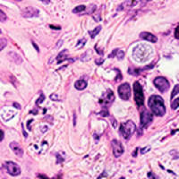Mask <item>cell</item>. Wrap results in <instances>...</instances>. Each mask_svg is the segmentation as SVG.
Listing matches in <instances>:
<instances>
[{
	"instance_id": "obj_28",
	"label": "cell",
	"mask_w": 179,
	"mask_h": 179,
	"mask_svg": "<svg viewBox=\"0 0 179 179\" xmlns=\"http://www.w3.org/2000/svg\"><path fill=\"white\" fill-rule=\"evenodd\" d=\"M50 99H55L57 101H59V99L58 98V96L56 95V94H52V95L50 96Z\"/></svg>"
},
{
	"instance_id": "obj_14",
	"label": "cell",
	"mask_w": 179,
	"mask_h": 179,
	"mask_svg": "<svg viewBox=\"0 0 179 179\" xmlns=\"http://www.w3.org/2000/svg\"><path fill=\"white\" fill-rule=\"evenodd\" d=\"M114 99H115V96H114V93H113V91H107V96L104 98V106H106V105H108V104H111L113 101H114Z\"/></svg>"
},
{
	"instance_id": "obj_10",
	"label": "cell",
	"mask_w": 179,
	"mask_h": 179,
	"mask_svg": "<svg viewBox=\"0 0 179 179\" xmlns=\"http://www.w3.org/2000/svg\"><path fill=\"white\" fill-rule=\"evenodd\" d=\"M111 146H112V150H113V153L116 158H118L124 153V147L122 145V143L117 140H113L111 142Z\"/></svg>"
},
{
	"instance_id": "obj_18",
	"label": "cell",
	"mask_w": 179,
	"mask_h": 179,
	"mask_svg": "<svg viewBox=\"0 0 179 179\" xmlns=\"http://www.w3.org/2000/svg\"><path fill=\"white\" fill-rule=\"evenodd\" d=\"M86 10V6L84 5H80L78 6H76L74 9H73V13H78L83 12Z\"/></svg>"
},
{
	"instance_id": "obj_12",
	"label": "cell",
	"mask_w": 179,
	"mask_h": 179,
	"mask_svg": "<svg viewBox=\"0 0 179 179\" xmlns=\"http://www.w3.org/2000/svg\"><path fill=\"white\" fill-rule=\"evenodd\" d=\"M9 146L12 149V151L14 152L15 155L20 157V158L23 157V155H24V150L22 149V147L18 143H15V142H13V143H10Z\"/></svg>"
},
{
	"instance_id": "obj_35",
	"label": "cell",
	"mask_w": 179,
	"mask_h": 179,
	"mask_svg": "<svg viewBox=\"0 0 179 179\" xmlns=\"http://www.w3.org/2000/svg\"><path fill=\"white\" fill-rule=\"evenodd\" d=\"M107 177V174H106V173H103V174H102L101 176H99V178H101V177Z\"/></svg>"
},
{
	"instance_id": "obj_30",
	"label": "cell",
	"mask_w": 179,
	"mask_h": 179,
	"mask_svg": "<svg viewBox=\"0 0 179 179\" xmlns=\"http://www.w3.org/2000/svg\"><path fill=\"white\" fill-rule=\"evenodd\" d=\"M103 62H104V60H103V59L96 60V64H97V65H101V64H102Z\"/></svg>"
},
{
	"instance_id": "obj_17",
	"label": "cell",
	"mask_w": 179,
	"mask_h": 179,
	"mask_svg": "<svg viewBox=\"0 0 179 179\" xmlns=\"http://www.w3.org/2000/svg\"><path fill=\"white\" fill-rule=\"evenodd\" d=\"M100 31H101V26H100V25H99L98 27H96L94 30H92V31H89L88 32H89V34H90V36H91L92 39H94L96 36L99 33V32H100Z\"/></svg>"
},
{
	"instance_id": "obj_33",
	"label": "cell",
	"mask_w": 179,
	"mask_h": 179,
	"mask_svg": "<svg viewBox=\"0 0 179 179\" xmlns=\"http://www.w3.org/2000/svg\"><path fill=\"white\" fill-rule=\"evenodd\" d=\"M39 1H41L42 3H44V4H46V5H48V4L50 3V0H39Z\"/></svg>"
},
{
	"instance_id": "obj_6",
	"label": "cell",
	"mask_w": 179,
	"mask_h": 179,
	"mask_svg": "<svg viewBox=\"0 0 179 179\" xmlns=\"http://www.w3.org/2000/svg\"><path fill=\"white\" fill-rule=\"evenodd\" d=\"M153 84L156 86V88L162 93L166 92L169 89V83L164 77H157L154 79Z\"/></svg>"
},
{
	"instance_id": "obj_24",
	"label": "cell",
	"mask_w": 179,
	"mask_h": 179,
	"mask_svg": "<svg viewBox=\"0 0 179 179\" xmlns=\"http://www.w3.org/2000/svg\"><path fill=\"white\" fill-rule=\"evenodd\" d=\"M150 150H151V146L145 147V148H143V149H142V151H141V153H142V154H144V153L148 152V151H149Z\"/></svg>"
},
{
	"instance_id": "obj_32",
	"label": "cell",
	"mask_w": 179,
	"mask_h": 179,
	"mask_svg": "<svg viewBox=\"0 0 179 179\" xmlns=\"http://www.w3.org/2000/svg\"><path fill=\"white\" fill-rule=\"evenodd\" d=\"M42 99H44V95H43V94H41V99H38L39 101L37 102V104H39V103H41V102H42Z\"/></svg>"
},
{
	"instance_id": "obj_2",
	"label": "cell",
	"mask_w": 179,
	"mask_h": 179,
	"mask_svg": "<svg viewBox=\"0 0 179 179\" xmlns=\"http://www.w3.org/2000/svg\"><path fill=\"white\" fill-rule=\"evenodd\" d=\"M149 107L151 108V112L158 116V117H163L166 113V107L164 104V99L158 95H152L150 97Z\"/></svg>"
},
{
	"instance_id": "obj_31",
	"label": "cell",
	"mask_w": 179,
	"mask_h": 179,
	"mask_svg": "<svg viewBox=\"0 0 179 179\" xmlns=\"http://www.w3.org/2000/svg\"><path fill=\"white\" fill-rule=\"evenodd\" d=\"M50 28H52L53 30H60L61 29V27H57V26H53V25H50Z\"/></svg>"
},
{
	"instance_id": "obj_25",
	"label": "cell",
	"mask_w": 179,
	"mask_h": 179,
	"mask_svg": "<svg viewBox=\"0 0 179 179\" xmlns=\"http://www.w3.org/2000/svg\"><path fill=\"white\" fill-rule=\"evenodd\" d=\"M175 37H176L177 39H179V26H177V28H176V31H175Z\"/></svg>"
},
{
	"instance_id": "obj_20",
	"label": "cell",
	"mask_w": 179,
	"mask_h": 179,
	"mask_svg": "<svg viewBox=\"0 0 179 179\" xmlns=\"http://www.w3.org/2000/svg\"><path fill=\"white\" fill-rule=\"evenodd\" d=\"M6 20H7L6 14L0 9V22H1V23H4V22H6Z\"/></svg>"
},
{
	"instance_id": "obj_27",
	"label": "cell",
	"mask_w": 179,
	"mask_h": 179,
	"mask_svg": "<svg viewBox=\"0 0 179 179\" xmlns=\"http://www.w3.org/2000/svg\"><path fill=\"white\" fill-rule=\"evenodd\" d=\"M4 137H5V133H4V132L2 131V130H0V142H2V141H3Z\"/></svg>"
},
{
	"instance_id": "obj_5",
	"label": "cell",
	"mask_w": 179,
	"mask_h": 179,
	"mask_svg": "<svg viewBox=\"0 0 179 179\" xmlns=\"http://www.w3.org/2000/svg\"><path fill=\"white\" fill-rule=\"evenodd\" d=\"M117 91H118V95L122 99L128 100L131 97V86L129 84L125 83L118 87Z\"/></svg>"
},
{
	"instance_id": "obj_38",
	"label": "cell",
	"mask_w": 179,
	"mask_h": 179,
	"mask_svg": "<svg viewBox=\"0 0 179 179\" xmlns=\"http://www.w3.org/2000/svg\"><path fill=\"white\" fill-rule=\"evenodd\" d=\"M16 1H22V0H16Z\"/></svg>"
},
{
	"instance_id": "obj_7",
	"label": "cell",
	"mask_w": 179,
	"mask_h": 179,
	"mask_svg": "<svg viewBox=\"0 0 179 179\" xmlns=\"http://www.w3.org/2000/svg\"><path fill=\"white\" fill-rule=\"evenodd\" d=\"M153 119V115L148 110L144 109L141 114V129L143 127H148Z\"/></svg>"
},
{
	"instance_id": "obj_16",
	"label": "cell",
	"mask_w": 179,
	"mask_h": 179,
	"mask_svg": "<svg viewBox=\"0 0 179 179\" xmlns=\"http://www.w3.org/2000/svg\"><path fill=\"white\" fill-rule=\"evenodd\" d=\"M66 51H67L66 49L63 50V51H62V52L60 53L59 55L58 56L57 59H58V64H60L61 62H63V61H65V60H68V59H69L68 56H64V55H65V53Z\"/></svg>"
},
{
	"instance_id": "obj_15",
	"label": "cell",
	"mask_w": 179,
	"mask_h": 179,
	"mask_svg": "<svg viewBox=\"0 0 179 179\" xmlns=\"http://www.w3.org/2000/svg\"><path fill=\"white\" fill-rule=\"evenodd\" d=\"M74 87H75L77 90H79V91H83V90H84V89L87 87V82H86L85 80H83V79L78 80L77 82H75Z\"/></svg>"
},
{
	"instance_id": "obj_4",
	"label": "cell",
	"mask_w": 179,
	"mask_h": 179,
	"mask_svg": "<svg viewBox=\"0 0 179 179\" xmlns=\"http://www.w3.org/2000/svg\"><path fill=\"white\" fill-rule=\"evenodd\" d=\"M133 92H134V100L138 107L143 106L144 103V94H143V87L138 82H135L133 84Z\"/></svg>"
},
{
	"instance_id": "obj_26",
	"label": "cell",
	"mask_w": 179,
	"mask_h": 179,
	"mask_svg": "<svg viewBox=\"0 0 179 179\" xmlns=\"http://www.w3.org/2000/svg\"><path fill=\"white\" fill-rule=\"evenodd\" d=\"M95 49H96V51L98 52V54H99V55H100V56H102V55L104 54V52H102V51H100L101 49H99V48H98L97 46H95Z\"/></svg>"
},
{
	"instance_id": "obj_29",
	"label": "cell",
	"mask_w": 179,
	"mask_h": 179,
	"mask_svg": "<svg viewBox=\"0 0 179 179\" xmlns=\"http://www.w3.org/2000/svg\"><path fill=\"white\" fill-rule=\"evenodd\" d=\"M13 107H15V108L21 109V105H20V104H18V103H16V102H14V103H13Z\"/></svg>"
},
{
	"instance_id": "obj_36",
	"label": "cell",
	"mask_w": 179,
	"mask_h": 179,
	"mask_svg": "<svg viewBox=\"0 0 179 179\" xmlns=\"http://www.w3.org/2000/svg\"><path fill=\"white\" fill-rule=\"evenodd\" d=\"M39 177H44V178H47V177H45V176H41V175H39Z\"/></svg>"
},
{
	"instance_id": "obj_3",
	"label": "cell",
	"mask_w": 179,
	"mask_h": 179,
	"mask_svg": "<svg viewBox=\"0 0 179 179\" xmlns=\"http://www.w3.org/2000/svg\"><path fill=\"white\" fill-rule=\"evenodd\" d=\"M135 131H136V125L132 120H128L125 123L121 124L120 125V132L125 140H128Z\"/></svg>"
},
{
	"instance_id": "obj_1",
	"label": "cell",
	"mask_w": 179,
	"mask_h": 179,
	"mask_svg": "<svg viewBox=\"0 0 179 179\" xmlns=\"http://www.w3.org/2000/svg\"><path fill=\"white\" fill-rule=\"evenodd\" d=\"M154 55V50L147 44H141L136 46L132 50V58L137 62L143 63L150 60Z\"/></svg>"
},
{
	"instance_id": "obj_19",
	"label": "cell",
	"mask_w": 179,
	"mask_h": 179,
	"mask_svg": "<svg viewBox=\"0 0 179 179\" xmlns=\"http://www.w3.org/2000/svg\"><path fill=\"white\" fill-rule=\"evenodd\" d=\"M85 43H86V39H80V40L78 41V43H77V45L75 46V48H77V49H79V48H82L83 47H84V45H85Z\"/></svg>"
},
{
	"instance_id": "obj_9",
	"label": "cell",
	"mask_w": 179,
	"mask_h": 179,
	"mask_svg": "<svg viewBox=\"0 0 179 179\" xmlns=\"http://www.w3.org/2000/svg\"><path fill=\"white\" fill-rule=\"evenodd\" d=\"M39 15V10L33 6H28L22 10V16L24 18H33Z\"/></svg>"
},
{
	"instance_id": "obj_34",
	"label": "cell",
	"mask_w": 179,
	"mask_h": 179,
	"mask_svg": "<svg viewBox=\"0 0 179 179\" xmlns=\"http://www.w3.org/2000/svg\"><path fill=\"white\" fill-rule=\"evenodd\" d=\"M32 45H33V46H34V48H36V50H37V52H39V48H38V46L36 45V44H35V43H34V42H32Z\"/></svg>"
},
{
	"instance_id": "obj_21",
	"label": "cell",
	"mask_w": 179,
	"mask_h": 179,
	"mask_svg": "<svg viewBox=\"0 0 179 179\" xmlns=\"http://www.w3.org/2000/svg\"><path fill=\"white\" fill-rule=\"evenodd\" d=\"M7 45V41L6 39H0V51L3 49V48H6V46Z\"/></svg>"
},
{
	"instance_id": "obj_13",
	"label": "cell",
	"mask_w": 179,
	"mask_h": 179,
	"mask_svg": "<svg viewBox=\"0 0 179 179\" xmlns=\"http://www.w3.org/2000/svg\"><path fill=\"white\" fill-rule=\"evenodd\" d=\"M114 57H117L119 60H123L124 59V58H125V52H124L123 50H121V49L116 48V49H114L113 52L108 56L109 58H114Z\"/></svg>"
},
{
	"instance_id": "obj_11",
	"label": "cell",
	"mask_w": 179,
	"mask_h": 179,
	"mask_svg": "<svg viewBox=\"0 0 179 179\" xmlns=\"http://www.w3.org/2000/svg\"><path fill=\"white\" fill-rule=\"evenodd\" d=\"M140 38L144 39V40L152 42V43H156L158 41L157 37L153 35V34H151V32H141L140 33Z\"/></svg>"
},
{
	"instance_id": "obj_23",
	"label": "cell",
	"mask_w": 179,
	"mask_h": 179,
	"mask_svg": "<svg viewBox=\"0 0 179 179\" xmlns=\"http://www.w3.org/2000/svg\"><path fill=\"white\" fill-rule=\"evenodd\" d=\"M178 104H179V99H177L176 100H174L173 102H172V104H171V107H172V109H177V107H178Z\"/></svg>"
},
{
	"instance_id": "obj_8",
	"label": "cell",
	"mask_w": 179,
	"mask_h": 179,
	"mask_svg": "<svg viewBox=\"0 0 179 179\" xmlns=\"http://www.w3.org/2000/svg\"><path fill=\"white\" fill-rule=\"evenodd\" d=\"M6 167L7 169L8 174L13 176V177H16V176H19L21 174L20 167L13 161H6Z\"/></svg>"
},
{
	"instance_id": "obj_22",
	"label": "cell",
	"mask_w": 179,
	"mask_h": 179,
	"mask_svg": "<svg viewBox=\"0 0 179 179\" xmlns=\"http://www.w3.org/2000/svg\"><path fill=\"white\" fill-rule=\"evenodd\" d=\"M178 90H179V85L178 84H177V85H176V87L174 88V91H173L172 94H171V99H172L175 96L178 94Z\"/></svg>"
},
{
	"instance_id": "obj_37",
	"label": "cell",
	"mask_w": 179,
	"mask_h": 179,
	"mask_svg": "<svg viewBox=\"0 0 179 179\" xmlns=\"http://www.w3.org/2000/svg\"><path fill=\"white\" fill-rule=\"evenodd\" d=\"M1 33H2V31H1V30H0V34H1Z\"/></svg>"
}]
</instances>
